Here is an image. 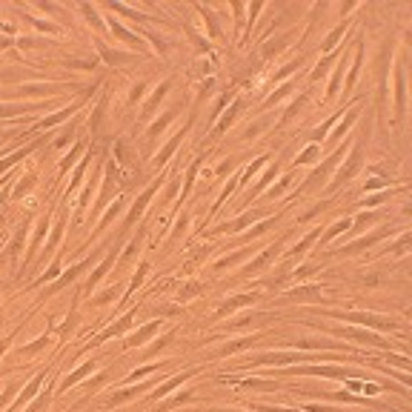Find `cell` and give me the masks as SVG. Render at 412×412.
Returning <instances> with one entry per match:
<instances>
[{"mask_svg": "<svg viewBox=\"0 0 412 412\" xmlns=\"http://www.w3.org/2000/svg\"><path fill=\"white\" fill-rule=\"evenodd\" d=\"M341 320H352V323H361V326H378V329H398V323L392 318H384V315H372V312H329Z\"/></svg>", "mask_w": 412, "mask_h": 412, "instance_id": "1", "label": "cell"}, {"mask_svg": "<svg viewBox=\"0 0 412 412\" xmlns=\"http://www.w3.org/2000/svg\"><path fill=\"white\" fill-rule=\"evenodd\" d=\"M361 160H364V155H361V143H355V149H352V155H349V160H346V169H341L335 178H332V183H329V192H335L338 186H343V183H349L355 178V172L361 169Z\"/></svg>", "mask_w": 412, "mask_h": 412, "instance_id": "2", "label": "cell"}, {"mask_svg": "<svg viewBox=\"0 0 412 412\" xmlns=\"http://www.w3.org/2000/svg\"><path fill=\"white\" fill-rule=\"evenodd\" d=\"M160 183H163V178H155V181H152V186H149L146 192L140 195V198H137L135 201V206H132V209H129V215L123 217V229H129V226H135V220L140 215H143V209H146V204L149 201H152V195H155V189H158Z\"/></svg>", "mask_w": 412, "mask_h": 412, "instance_id": "3", "label": "cell"}, {"mask_svg": "<svg viewBox=\"0 0 412 412\" xmlns=\"http://www.w3.org/2000/svg\"><path fill=\"white\" fill-rule=\"evenodd\" d=\"M389 232L384 229V232H375V235H366V238H361V240H355V243H349V246H341V255H355V252H361V249H369L372 243H378L381 238H387Z\"/></svg>", "mask_w": 412, "mask_h": 412, "instance_id": "4", "label": "cell"}, {"mask_svg": "<svg viewBox=\"0 0 412 412\" xmlns=\"http://www.w3.org/2000/svg\"><path fill=\"white\" fill-rule=\"evenodd\" d=\"M66 89L63 83H26V86H20L23 95H55V92Z\"/></svg>", "mask_w": 412, "mask_h": 412, "instance_id": "5", "label": "cell"}, {"mask_svg": "<svg viewBox=\"0 0 412 412\" xmlns=\"http://www.w3.org/2000/svg\"><path fill=\"white\" fill-rule=\"evenodd\" d=\"M341 335H346V338H355V341H364V343H372V346H387V343H384V338H381V335H375V332H364V329H341Z\"/></svg>", "mask_w": 412, "mask_h": 412, "instance_id": "6", "label": "cell"}, {"mask_svg": "<svg viewBox=\"0 0 412 412\" xmlns=\"http://www.w3.org/2000/svg\"><path fill=\"white\" fill-rule=\"evenodd\" d=\"M158 326H160V320H152V323H146L143 329H137L135 335H129L123 346H137V343H143V341H146V338H152V335L158 332Z\"/></svg>", "mask_w": 412, "mask_h": 412, "instance_id": "7", "label": "cell"}, {"mask_svg": "<svg viewBox=\"0 0 412 412\" xmlns=\"http://www.w3.org/2000/svg\"><path fill=\"white\" fill-rule=\"evenodd\" d=\"M92 261H95V258H92ZM92 261H80V263H75L72 269H66V272H63V278H60V281H55V286H52V292H57V289H63V286H66L69 281H75V278H78L80 272H86V266H89Z\"/></svg>", "mask_w": 412, "mask_h": 412, "instance_id": "8", "label": "cell"}, {"mask_svg": "<svg viewBox=\"0 0 412 412\" xmlns=\"http://www.w3.org/2000/svg\"><path fill=\"white\" fill-rule=\"evenodd\" d=\"M192 372H195V369H192ZM192 372H183V375H175L172 381H166L163 387H158V389H155V392H152L149 398H163V395H169L172 389H175V387H181V384H183V381H186L189 375H192Z\"/></svg>", "mask_w": 412, "mask_h": 412, "instance_id": "9", "label": "cell"}, {"mask_svg": "<svg viewBox=\"0 0 412 412\" xmlns=\"http://www.w3.org/2000/svg\"><path fill=\"white\" fill-rule=\"evenodd\" d=\"M132 318H135V312H129L126 318H120V323H114V326H109V329L103 332V335H98V338H95V343H103L106 338H114V335H120V332H123L129 323H132Z\"/></svg>", "mask_w": 412, "mask_h": 412, "instance_id": "10", "label": "cell"}, {"mask_svg": "<svg viewBox=\"0 0 412 412\" xmlns=\"http://www.w3.org/2000/svg\"><path fill=\"white\" fill-rule=\"evenodd\" d=\"M169 86H172L169 80H163V83H160L158 89H155V95H152V98H149V101H146V106H143V112H146V117H149V114H152V112H155V106H158V103L163 101V98H166V92H169Z\"/></svg>", "mask_w": 412, "mask_h": 412, "instance_id": "11", "label": "cell"}, {"mask_svg": "<svg viewBox=\"0 0 412 412\" xmlns=\"http://www.w3.org/2000/svg\"><path fill=\"white\" fill-rule=\"evenodd\" d=\"M112 263H114V249L109 252L106 258H103V263H101V266H98V269H95V275H89V289H92V286H98V284H101V278H103V275H106V269H109Z\"/></svg>", "mask_w": 412, "mask_h": 412, "instance_id": "12", "label": "cell"}, {"mask_svg": "<svg viewBox=\"0 0 412 412\" xmlns=\"http://www.w3.org/2000/svg\"><path fill=\"white\" fill-rule=\"evenodd\" d=\"M143 389H149V384H140V387H129L126 392H117V395H112L109 398V407H117V404H126L129 398H135L137 392H143Z\"/></svg>", "mask_w": 412, "mask_h": 412, "instance_id": "13", "label": "cell"}, {"mask_svg": "<svg viewBox=\"0 0 412 412\" xmlns=\"http://www.w3.org/2000/svg\"><path fill=\"white\" fill-rule=\"evenodd\" d=\"M183 135H186V129H183V132H178V135L172 137V140H169V143H166V146L160 149V152H158V158H155V163H166V158H169L172 152L178 149V143H181V140H183Z\"/></svg>", "mask_w": 412, "mask_h": 412, "instance_id": "14", "label": "cell"}, {"mask_svg": "<svg viewBox=\"0 0 412 412\" xmlns=\"http://www.w3.org/2000/svg\"><path fill=\"white\" fill-rule=\"evenodd\" d=\"M98 49H101V55L109 60V63H129L132 60V55H123V52H114V49H109L106 43H98Z\"/></svg>", "mask_w": 412, "mask_h": 412, "instance_id": "15", "label": "cell"}, {"mask_svg": "<svg viewBox=\"0 0 412 412\" xmlns=\"http://www.w3.org/2000/svg\"><path fill=\"white\" fill-rule=\"evenodd\" d=\"M172 120H175V109H172V112H166V114H163V117H160V120H155V123L149 126L146 137H155V135H160V132H163V129H166V126H169Z\"/></svg>", "mask_w": 412, "mask_h": 412, "instance_id": "16", "label": "cell"}, {"mask_svg": "<svg viewBox=\"0 0 412 412\" xmlns=\"http://www.w3.org/2000/svg\"><path fill=\"white\" fill-rule=\"evenodd\" d=\"M252 301H255V295H238V298H232V301H226L223 307L217 309V315H226V312H232V309L243 307V304H252Z\"/></svg>", "mask_w": 412, "mask_h": 412, "instance_id": "17", "label": "cell"}, {"mask_svg": "<svg viewBox=\"0 0 412 412\" xmlns=\"http://www.w3.org/2000/svg\"><path fill=\"white\" fill-rule=\"evenodd\" d=\"M92 369H95V361H86V364L80 366L78 372H72V375H69V378H63V389H69V387H72V384H78L80 378H83V375H89Z\"/></svg>", "mask_w": 412, "mask_h": 412, "instance_id": "18", "label": "cell"}, {"mask_svg": "<svg viewBox=\"0 0 412 412\" xmlns=\"http://www.w3.org/2000/svg\"><path fill=\"white\" fill-rule=\"evenodd\" d=\"M346 229H352V217H343V220H338V223H332L329 226V232H326V235H323V243H326V240H332L335 238V235H341V232H346Z\"/></svg>", "mask_w": 412, "mask_h": 412, "instance_id": "19", "label": "cell"}, {"mask_svg": "<svg viewBox=\"0 0 412 412\" xmlns=\"http://www.w3.org/2000/svg\"><path fill=\"white\" fill-rule=\"evenodd\" d=\"M80 103H75V106H66V109H60V112H55L52 114V117H46L43 123H40V129H49V126H55V123H60V120H63V117H69V114L75 112V109H78Z\"/></svg>", "mask_w": 412, "mask_h": 412, "instance_id": "20", "label": "cell"}, {"mask_svg": "<svg viewBox=\"0 0 412 412\" xmlns=\"http://www.w3.org/2000/svg\"><path fill=\"white\" fill-rule=\"evenodd\" d=\"M240 106H243V103H240V101H235V103H232V106H229V109H226V112H223V120H220V123H217V132H223V129H226V126L232 123V120H235V117H238Z\"/></svg>", "mask_w": 412, "mask_h": 412, "instance_id": "21", "label": "cell"}, {"mask_svg": "<svg viewBox=\"0 0 412 412\" xmlns=\"http://www.w3.org/2000/svg\"><path fill=\"white\" fill-rule=\"evenodd\" d=\"M46 229H49V217H40V223H37V235H34V240H32V252H29V261H32L34 255H37V246H40V240H43Z\"/></svg>", "mask_w": 412, "mask_h": 412, "instance_id": "22", "label": "cell"}, {"mask_svg": "<svg viewBox=\"0 0 412 412\" xmlns=\"http://www.w3.org/2000/svg\"><path fill=\"white\" fill-rule=\"evenodd\" d=\"M343 69H346V57H341V60H338V66H335V75H332V80H329V98L338 92V86H341Z\"/></svg>", "mask_w": 412, "mask_h": 412, "instance_id": "23", "label": "cell"}, {"mask_svg": "<svg viewBox=\"0 0 412 412\" xmlns=\"http://www.w3.org/2000/svg\"><path fill=\"white\" fill-rule=\"evenodd\" d=\"M343 32H346V23H338V26H335V32L323 40V52H332V49H335V43L343 37Z\"/></svg>", "mask_w": 412, "mask_h": 412, "instance_id": "24", "label": "cell"}, {"mask_svg": "<svg viewBox=\"0 0 412 412\" xmlns=\"http://www.w3.org/2000/svg\"><path fill=\"white\" fill-rule=\"evenodd\" d=\"M23 238H26V226H20L17 232H14V238H11V243H9L11 258H17V252H20V246H23Z\"/></svg>", "mask_w": 412, "mask_h": 412, "instance_id": "25", "label": "cell"}, {"mask_svg": "<svg viewBox=\"0 0 412 412\" xmlns=\"http://www.w3.org/2000/svg\"><path fill=\"white\" fill-rule=\"evenodd\" d=\"M318 238H320V229H315V232H309L307 238L301 240V243H298V246H295V249H292V252H295V255H304V252H307V249H309V246H312V243H315V240H318Z\"/></svg>", "mask_w": 412, "mask_h": 412, "instance_id": "26", "label": "cell"}, {"mask_svg": "<svg viewBox=\"0 0 412 412\" xmlns=\"http://www.w3.org/2000/svg\"><path fill=\"white\" fill-rule=\"evenodd\" d=\"M120 209H123V201H117V204H114L112 209H109V212L103 215V220L98 223V232H103V229L109 226V220H114V215H120Z\"/></svg>", "mask_w": 412, "mask_h": 412, "instance_id": "27", "label": "cell"}, {"mask_svg": "<svg viewBox=\"0 0 412 412\" xmlns=\"http://www.w3.org/2000/svg\"><path fill=\"white\" fill-rule=\"evenodd\" d=\"M40 384H43V375H37V378L32 381V384H29V387L23 389V392H20V398H17V404H23V401H29V398H32L34 392L40 389Z\"/></svg>", "mask_w": 412, "mask_h": 412, "instance_id": "28", "label": "cell"}, {"mask_svg": "<svg viewBox=\"0 0 412 412\" xmlns=\"http://www.w3.org/2000/svg\"><path fill=\"white\" fill-rule=\"evenodd\" d=\"M355 120H358V112H355V109H352V112L346 114V120H343V123L338 126V129H335V135H332V137H335V140H341V137L346 135V129H349V126H352Z\"/></svg>", "mask_w": 412, "mask_h": 412, "instance_id": "29", "label": "cell"}, {"mask_svg": "<svg viewBox=\"0 0 412 412\" xmlns=\"http://www.w3.org/2000/svg\"><path fill=\"white\" fill-rule=\"evenodd\" d=\"M240 387H243V389H278V384H272V381H258V378H249V381H243Z\"/></svg>", "mask_w": 412, "mask_h": 412, "instance_id": "30", "label": "cell"}, {"mask_svg": "<svg viewBox=\"0 0 412 412\" xmlns=\"http://www.w3.org/2000/svg\"><path fill=\"white\" fill-rule=\"evenodd\" d=\"M318 155H320L318 143H312V146H309L307 152H301V155H298V163H312V160L318 158Z\"/></svg>", "mask_w": 412, "mask_h": 412, "instance_id": "31", "label": "cell"}, {"mask_svg": "<svg viewBox=\"0 0 412 412\" xmlns=\"http://www.w3.org/2000/svg\"><path fill=\"white\" fill-rule=\"evenodd\" d=\"M255 341V335L252 338H243V341H235V343H226L223 349H220V355H229V352H238V349H243V346H249V343Z\"/></svg>", "mask_w": 412, "mask_h": 412, "instance_id": "32", "label": "cell"}, {"mask_svg": "<svg viewBox=\"0 0 412 412\" xmlns=\"http://www.w3.org/2000/svg\"><path fill=\"white\" fill-rule=\"evenodd\" d=\"M307 101H309L307 95H301V98H298V101H295V103H292V106H289V109H286V114H284V120H292V117H295V114H298V112H301V106H304V103H307Z\"/></svg>", "mask_w": 412, "mask_h": 412, "instance_id": "33", "label": "cell"}, {"mask_svg": "<svg viewBox=\"0 0 412 412\" xmlns=\"http://www.w3.org/2000/svg\"><path fill=\"white\" fill-rule=\"evenodd\" d=\"M289 92H292V83H284V86H281V89L275 92V95H272V98H269V101H266V106H275V103H278V101H284V98H286V95H289Z\"/></svg>", "mask_w": 412, "mask_h": 412, "instance_id": "34", "label": "cell"}, {"mask_svg": "<svg viewBox=\"0 0 412 412\" xmlns=\"http://www.w3.org/2000/svg\"><path fill=\"white\" fill-rule=\"evenodd\" d=\"M395 83H398V114H404V72L398 69V75H395Z\"/></svg>", "mask_w": 412, "mask_h": 412, "instance_id": "35", "label": "cell"}, {"mask_svg": "<svg viewBox=\"0 0 412 412\" xmlns=\"http://www.w3.org/2000/svg\"><path fill=\"white\" fill-rule=\"evenodd\" d=\"M375 220H378V215H366V212H364V215H358V217L352 220V226L361 229V226H369V223H375Z\"/></svg>", "mask_w": 412, "mask_h": 412, "instance_id": "36", "label": "cell"}, {"mask_svg": "<svg viewBox=\"0 0 412 412\" xmlns=\"http://www.w3.org/2000/svg\"><path fill=\"white\" fill-rule=\"evenodd\" d=\"M307 295H320V286H309V289H292L289 298H307Z\"/></svg>", "mask_w": 412, "mask_h": 412, "instance_id": "37", "label": "cell"}, {"mask_svg": "<svg viewBox=\"0 0 412 412\" xmlns=\"http://www.w3.org/2000/svg\"><path fill=\"white\" fill-rule=\"evenodd\" d=\"M335 120H338V114H332V117H329V120H326V123H323V126H318V129L312 132V140H320V137L326 135V129H329V126L335 123Z\"/></svg>", "mask_w": 412, "mask_h": 412, "instance_id": "38", "label": "cell"}, {"mask_svg": "<svg viewBox=\"0 0 412 412\" xmlns=\"http://www.w3.org/2000/svg\"><path fill=\"white\" fill-rule=\"evenodd\" d=\"M57 272H60V261H55V263H52V266H49V272H46L43 278H37V281H34V286H40L43 281H52V278H55Z\"/></svg>", "mask_w": 412, "mask_h": 412, "instance_id": "39", "label": "cell"}, {"mask_svg": "<svg viewBox=\"0 0 412 412\" xmlns=\"http://www.w3.org/2000/svg\"><path fill=\"white\" fill-rule=\"evenodd\" d=\"M304 412H349V410H335V407H320V404H307Z\"/></svg>", "mask_w": 412, "mask_h": 412, "instance_id": "40", "label": "cell"}, {"mask_svg": "<svg viewBox=\"0 0 412 412\" xmlns=\"http://www.w3.org/2000/svg\"><path fill=\"white\" fill-rule=\"evenodd\" d=\"M29 189H32V178H20V181H17V189H14V195L20 198V195L29 192Z\"/></svg>", "mask_w": 412, "mask_h": 412, "instance_id": "41", "label": "cell"}, {"mask_svg": "<svg viewBox=\"0 0 412 412\" xmlns=\"http://www.w3.org/2000/svg\"><path fill=\"white\" fill-rule=\"evenodd\" d=\"M266 126H269V117H263L261 123L249 126V129H246V137H255V135H258V132H261V129H266Z\"/></svg>", "mask_w": 412, "mask_h": 412, "instance_id": "42", "label": "cell"}, {"mask_svg": "<svg viewBox=\"0 0 412 412\" xmlns=\"http://www.w3.org/2000/svg\"><path fill=\"white\" fill-rule=\"evenodd\" d=\"M158 366H163V364H152V366H143V369H137V372H132V375H129V381H137V378L149 375V372H152V369H158Z\"/></svg>", "mask_w": 412, "mask_h": 412, "instance_id": "43", "label": "cell"}, {"mask_svg": "<svg viewBox=\"0 0 412 412\" xmlns=\"http://www.w3.org/2000/svg\"><path fill=\"white\" fill-rule=\"evenodd\" d=\"M143 89H146V83H137L135 89H132V95H129V101H132V103L140 101V98H143Z\"/></svg>", "mask_w": 412, "mask_h": 412, "instance_id": "44", "label": "cell"}, {"mask_svg": "<svg viewBox=\"0 0 412 412\" xmlns=\"http://www.w3.org/2000/svg\"><path fill=\"white\" fill-rule=\"evenodd\" d=\"M275 172H278V166H275V169H269V172H266V175H263V181L258 183V192H261L263 186H266V183H269V181H272V178H275ZM258 192H255V195H258Z\"/></svg>", "mask_w": 412, "mask_h": 412, "instance_id": "45", "label": "cell"}, {"mask_svg": "<svg viewBox=\"0 0 412 412\" xmlns=\"http://www.w3.org/2000/svg\"><path fill=\"white\" fill-rule=\"evenodd\" d=\"M198 292H201V284H189V286H186V289H183V292H181V298H189V295H198Z\"/></svg>", "mask_w": 412, "mask_h": 412, "instance_id": "46", "label": "cell"}, {"mask_svg": "<svg viewBox=\"0 0 412 412\" xmlns=\"http://www.w3.org/2000/svg\"><path fill=\"white\" fill-rule=\"evenodd\" d=\"M261 412H304V410H286V407H258Z\"/></svg>", "mask_w": 412, "mask_h": 412, "instance_id": "47", "label": "cell"}, {"mask_svg": "<svg viewBox=\"0 0 412 412\" xmlns=\"http://www.w3.org/2000/svg\"><path fill=\"white\" fill-rule=\"evenodd\" d=\"M364 392H369V395H378V392H381V387H378V384H364Z\"/></svg>", "mask_w": 412, "mask_h": 412, "instance_id": "48", "label": "cell"}, {"mask_svg": "<svg viewBox=\"0 0 412 412\" xmlns=\"http://www.w3.org/2000/svg\"><path fill=\"white\" fill-rule=\"evenodd\" d=\"M387 186V181H369L366 183V189H384Z\"/></svg>", "mask_w": 412, "mask_h": 412, "instance_id": "49", "label": "cell"}, {"mask_svg": "<svg viewBox=\"0 0 412 412\" xmlns=\"http://www.w3.org/2000/svg\"><path fill=\"white\" fill-rule=\"evenodd\" d=\"M189 398H192V392H183V395H178L172 404H183V401H189Z\"/></svg>", "mask_w": 412, "mask_h": 412, "instance_id": "50", "label": "cell"}, {"mask_svg": "<svg viewBox=\"0 0 412 412\" xmlns=\"http://www.w3.org/2000/svg\"><path fill=\"white\" fill-rule=\"evenodd\" d=\"M11 392H14V389H9V392H6V395H3V398H0V407H3V404H6V401L11 398Z\"/></svg>", "mask_w": 412, "mask_h": 412, "instance_id": "51", "label": "cell"}, {"mask_svg": "<svg viewBox=\"0 0 412 412\" xmlns=\"http://www.w3.org/2000/svg\"><path fill=\"white\" fill-rule=\"evenodd\" d=\"M6 346H9V341H0V355L6 352Z\"/></svg>", "mask_w": 412, "mask_h": 412, "instance_id": "52", "label": "cell"}]
</instances>
